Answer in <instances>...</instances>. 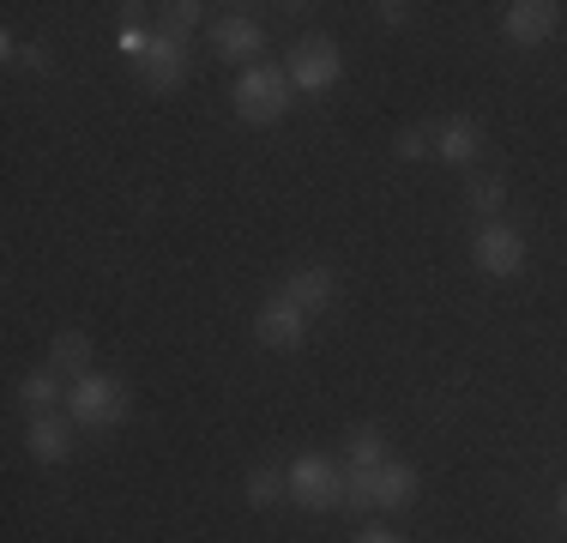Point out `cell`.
I'll return each instance as SVG.
<instances>
[{
    "label": "cell",
    "instance_id": "cell-1",
    "mask_svg": "<svg viewBox=\"0 0 567 543\" xmlns=\"http://www.w3.org/2000/svg\"><path fill=\"white\" fill-rule=\"evenodd\" d=\"M290 73L284 66H266V61H254V66H241L236 73V91H229V103H236V115L241 121H254V127H272V121L290 115Z\"/></svg>",
    "mask_w": 567,
    "mask_h": 543
},
{
    "label": "cell",
    "instance_id": "cell-2",
    "mask_svg": "<svg viewBox=\"0 0 567 543\" xmlns=\"http://www.w3.org/2000/svg\"><path fill=\"white\" fill-rule=\"evenodd\" d=\"M127 411H133V399L115 375H79L73 387H66V417H73L79 429H121Z\"/></svg>",
    "mask_w": 567,
    "mask_h": 543
},
{
    "label": "cell",
    "instance_id": "cell-3",
    "mask_svg": "<svg viewBox=\"0 0 567 543\" xmlns=\"http://www.w3.org/2000/svg\"><path fill=\"white\" fill-rule=\"evenodd\" d=\"M290 501L296 508H308V513H327V508H344V471L332 465L327 453H302V459H290Z\"/></svg>",
    "mask_w": 567,
    "mask_h": 543
},
{
    "label": "cell",
    "instance_id": "cell-4",
    "mask_svg": "<svg viewBox=\"0 0 567 543\" xmlns=\"http://www.w3.org/2000/svg\"><path fill=\"white\" fill-rule=\"evenodd\" d=\"M284 73H290V85H296V91H308V98H327V91L339 85V73H344L339 43H332V37H308V43H296V49H290Z\"/></svg>",
    "mask_w": 567,
    "mask_h": 543
},
{
    "label": "cell",
    "instance_id": "cell-5",
    "mask_svg": "<svg viewBox=\"0 0 567 543\" xmlns=\"http://www.w3.org/2000/svg\"><path fill=\"white\" fill-rule=\"evenodd\" d=\"M471 260H477L489 278H519L525 272V236L513 224H483L471 236Z\"/></svg>",
    "mask_w": 567,
    "mask_h": 543
},
{
    "label": "cell",
    "instance_id": "cell-6",
    "mask_svg": "<svg viewBox=\"0 0 567 543\" xmlns=\"http://www.w3.org/2000/svg\"><path fill=\"white\" fill-rule=\"evenodd\" d=\"M561 12L567 7H556V0H513V7L502 12V31L519 49H537V43H549V37L561 31Z\"/></svg>",
    "mask_w": 567,
    "mask_h": 543
},
{
    "label": "cell",
    "instance_id": "cell-7",
    "mask_svg": "<svg viewBox=\"0 0 567 543\" xmlns=\"http://www.w3.org/2000/svg\"><path fill=\"white\" fill-rule=\"evenodd\" d=\"M254 338H260L266 350H302L308 315L296 303H284V296H272V303H260V315H254Z\"/></svg>",
    "mask_w": 567,
    "mask_h": 543
},
{
    "label": "cell",
    "instance_id": "cell-8",
    "mask_svg": "<svg viewBox=\"0 0 567 543\" xmlns=\"http://www.w3.org/2000/svg\"><path fill=\"white\" fill-rule=\"evenodd\" d=\"M140 79L152 91H175L187 79V43L175 31H157L152 37V49H145V61H140Z\"/></svg>",
    "mask_w": 567,
    "mask_h": 543
},
{
    "label": "cell",
    "instance_id": "cell-9",
    "mask_svg": "<svg viewBox=\"0 0 567 543\" xmlns=\"http://www.w3.org/2000/svg\"><path fill=\"white\" fill-rule=\"evenodd\" d=\"M73 417H61V411H37L31 417V429H24V447H31V459L37 465H61L66 453H73Z\"/></svg>",
    "mask_w": 567,
    "mask_h": 543
},
{
    "label": "cell",
    "instance_id": "cell-10",
    "mask_svg": "<svg viewBox=\"0 0 567 543\" xmlns=\"http://www.w3.org/2000/svg\"><path fill=\"white\" fill-rule=\"evenodd\" d=\"M278 296H284V303H296L302 315L332 308V303H339V272H332V266H302V272H290V278H284Z\"/></svg>",
    "mask_w": 567,
    "mask_h": 543
},
{
    "label": "cell",
    "instance_id": "cell-11",
    "mask_svg": "<svg viewBox=\"0 0 567 543\" xmlns=\"http://www.w3.org/2000/svg\"><path fill=\"white\" fill-rule=\"evenodd\" d=\"M435 157L453 163V170H471V163L483 157V127L471 115H447L435 121Z\"/></svg>",
    "mask_w": 567,
    "mask_h": 543
},
{
    "label": "cell",
    "instance_id": "cell-12",
    "mask_svg": "<svg viewBox=\"0 0 567 543\" xmlns=\"http://www.w3.org/2000/svg\"><path fill=\"white\" fill-rule=\"evenodd\" d=\"M212 49L224 54V61H241V66H254V54L266 49V31H260V19H248V12H229V19L212 24Z\"/></svg>",
    "mask_w": 567,
    "mask_h": 543
},
{
    "label": "cell",
    "instance_id": "cell-13",
    "mask_svg": "<svg viewBox=\"0 0 567 543\" xmlns=\"http://www.w3.org/2000/svg\"><path fill=\"white\" fill-rule=\"evenodd\" d=\"M411 495H416V465H404V459H386V465L374 471V513L411 508Z\"/></svg>",
    "mask_w": 567,
    "mask_h": 543
},
{
    "label": "cell",
    "instance_id": "cell-14",
    "mask_svg": "<svg viewBox=\"0 0 567 543\" xmlns=\"http://www.w3.org/2000/svg\"><path fill=\"white\" fill-rule=\"evenodd\" d=\"M66 399V392H61V369H31V375H24L19 380V404H24V411H55V404Z\"/></svg>",
    "mask_w": 567,
    "mask_h": 543
},
{
    "label": "cell",
    "instance_id": "cell-15",
    "mask_svg": "<svg viewBox=\"0 0 567 543\" xmlns=\"http://www.w3.org/2000/svg\"><path fill=\"white\" fill-rule=\"evenodd\" d=\"M49 369H61V375H91V338L85 332H61L55 345H49Z\"/></svg>",
    "mask_w": 567,
    "mask_h": 543
},
{
    "label": "cell",
    "instance_id": "cell-16",
    "mask_svg": "<svg viewBox=\"0 0 567 543\" xmlns=\"http://www.w3.org/2000/svg\"><path fill=\"white\" fill-rule=\"evenodd\" d=\"M350 465H362V471H374V465H386V434L374 429V423H362V429H350Z\"/></svg>",
    "mask_w": 567,
    "mask_h": 543
},
{
    "label": "cell",
    "instance_id": "cell-17",
    "mask_svg": "<svg viewBox=\"0 0 567 543\" xmlns=\"http://www.w3.org/2000/svg\"><path fill=\"white\" fill-rule=\"evenodd\" d=\"M502 199H507V182H502V175H471V182H465V206H471V212L495 217V212H502Z\"/></svg>",
    "mask_w": 567,
    "mask_h": 543
},
{
    "label": "cell",
    "instance_id": "cell-18",
    "mask_svg": "<svg viewBox=\"0 0 567 543\" xmlns=\"http://www.w3.org/2000/svg\"><path fill=\"white\" fill-rule=\"evenodd\" d=\"M284 495H290V478H278V465H260L248 478V501H254V508H272V501H284Z\"/></svg>",
    "mask_w": 567,
    "mask_h": 543
},
{
    "label": "cell",
    "instance_id": "cell-19",
    "mask_svg": "<svg viewBox=\"0 0 567 543\" xmlns=\"http://www.w3.org/2000/svg\"><path fill=\"white\" fill-rule=\"evenodd\" d=\"M0 54H7V61H19V66H37V73H43V66H49V49L43 43H19V37H0Z\"/></svg>",
    "mask_w": 567,
    "mask_h": 543
},
{
    "label": "cell",
    "instance_id": "cell-20",
    "mask_svg": "<svg viewBox=\"0 0 567 543\" xmlns=\"http://www.w3.org/2000/svg\"><path fill=\"white\" fill-rule=\"evenodd\" d=\"M164 31H175V37H182V31H194V24L199 19H206V7H199V0H175V7H164Z\"/></svg>",
    "mask_w": 567,
    "mask_h": 543
},
{
    "label": "cell",
    "instance_id": "cell-21",
    "mask_svg": "<svg viewBox=\"0 0 567 543\" xmlns=\"http://www.w3.org/2000/svg\"><path fill=\"white\" fill-rule=\"evenodd\" d=\"M423 152H435V133H423V127H404V133H399V157H411V163H416Z\"/></svg>",
    "mask_w": 567,
    "mask_h": 543
},
{
    "label": "cell",
    "instance_id": "cell-22",
    "mask_svg": "<svg viewBox=\"0 0 567 543\" xmlns=\"http://www.w3.org/2000/svg\"><path fill=\"white\" fill-rule=\"evenodd\" d=\"M152 37H157V31H140V24H127V31H121V54H127V61L140 66V61H145V49H152Z\"/></svg>",
    "mask_w": 567,
    "mask_h": 543
},
{
    "label": "cell",
    "instance_id": "cell-23",
    "mask_svg": "<svg viewBox=\"0 0 567 543\" xmlns=\"http://www.w3.org/2000/svg\"><path fill=\"white\" fill-rule=\"evenodd\" d=\"M374 12H381L386 24H404V19H411V7H404V0H381V7H374Z\"/></svg>",
    "mask_w": 567,
    "mask_h": 543
},
{
    "label": "cell",
    "instance_id": "cell-24",
    "mask_svg": "<svg viewBox=\"0 0 567 543\" xmlns=\"http://www.w3.org/2000/svg\"><path fill=\"white\" fill-rule=\"evenodd\" d=\"M357 543H399V537L386 532V525H369V532H357Z\"/></svg>",
    "mask_w": 567,
    "mask_h": 543
},
{
    "label": "cell",
    "instance_id": "cell-25",
    "mask_svg": "<svg viewBox=\"0 0 567 543\" xmlns=\"http://www.w3.org/2000/svg\"><path fill=\"white\" fill-rule=\"evenodd\" d=\"M556 513H561V525H567V489H561V501H556Z\"/></svg>",
    "mask_w": 567,
    "mask_h": 543
}]
</instances>
